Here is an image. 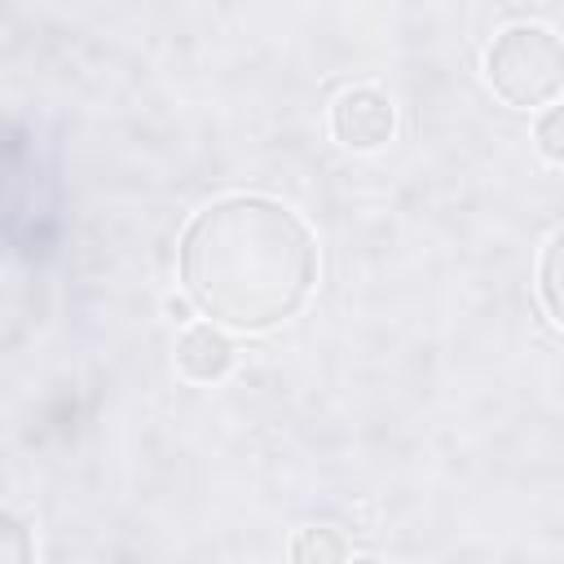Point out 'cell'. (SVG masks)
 <instances>
[{
    "mask_svg": "<svg viewBox=\"0 0 564 564\" xmlns=\"http://www.w3.org/2000/svg\"><path fill=\"white\" fill-rule=\"evenodd\" d=\"M181 282L207 317L234 330H269L308 300L317 242L291 207L234 194L185 225Z\"/></svg>",
    "mask_w": 564,
    "mask_h": 564,
    "instance_id": "1",
    "label": "cell"
},
{
    "mask_svg": "<svg viewBox=\"0 0 564 564\" xmlns=\"http://www.w3.org/2000/svg\"><path fill=\"white\" fill-rule=\"evenodd\" d=\"M485 75L507 106H551L564 88V44L551 26L516 22L489 44Z\"/></svg>",
    "mask_w": 564,
    "mask_h": 564,
    "instance_id": "2",
    "label": "cell"
},
{
    "mask_svg": "<svg viewBox=\"0 0 564 564\" xmlns=\"http://www.w3.org/2000/svg\"><path fill=\"white\" fill-rule=\"evenodd\" d=\"M330 132L344 150H379L397 132L392 97L379 88H348L330 106Z\"/></svg>",
    "mask_w": 564,
    "mask_h": 564,
    "instance_id": "3",
    "label": "cell"
},
{
    "mask_svg": "<svg viewBox=\"0 0 564 564\" xmlns=\"http://www.w3.org/2000/svg\"><path fill=\"white\" fill-rule=\"evenodd\" d=\"M229 366H234V344H229V335H225L220 326L198 322V326H189V330L176 339V370H181L185 379H194V383H216V379L229 375Z\"/></svg>",
    "mask_w": 564,
    "mask_h": 564,
    "instance_id": "4",
    "label": "cell"
},
{
    "mask_svg": "<svg viewBox=\"0 0 564 564\" xmlns=\"http://www.w3.org/2000/svg\"><path fill=\"white\" fill-rule=\"evenodd\" d=\"M291 564H348V546L335 529L308 524L291 538Z\"/></svg>",
    "mask_w": 564,
    "mask_h": 564,
    "instance_id": "5",
    "label": "cell"
},
{
    "mask_svg": "<svg viewBox=\"0 0 564 564\" xmlns=\"http://www.w3.org/2000/svg\"><path fill=\"white\" fill-rule=\"evenodd\" d=\"M560 229L546 238V251H542V278H538V295H542V308H546V322L560 326Z\"/></svg>",
    "mask_w": 564,
    "mask_h": 564,
    "instance_id": "6",
    "label": "cell"
},
{
    "mask_svg": "<svg viewBox=\"0 0 564 564\" xmlns=\"http://www.w3.org/2000/svg\"><path fill=\"white\" fill-rule=\"evenodd\" d=\"M0 564H35L31 551V533L22 529V520L0 511Z\"/></svg>",
    "mask_w": 564,
    "mask_h": 564,
    "instance_id": "7",
    "label": "cell"
},
{
    "mask_svg": "<svg viewBox=\"0 0 564 564\" xmlns=\"http://www.w3.org/2000/svg\"><path fill=\"white\" fill-rule=\"evenodd\" d=\"M560 128H564V110H560V106H551V110L538 119V150H542L551 163H560V159H564V141H560Z\"/></svg>",
    "mask_w": 564,
    "mask_h": 564,
    "instance_id": "8",
    "label": "cell"
},
{
    "mask_svg": "<svg viewBox=\"0 0 564 564\" xmlns=\"http://www.w3.org/2000/svg\"><path fill=\"white\" fill-rule=\"evenodd\" d=\"M352 564H383V560H375V555H357Z\"/></svg>",
    "mask_w": 564,
    "mask_h": 564,
    "instance_id": "9",
    "label": "cell"
}]
</instances>
